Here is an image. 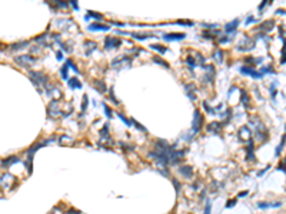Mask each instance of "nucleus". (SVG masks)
I'll return each mask as SVG.
<instances>
[{
	"instance_id": "5",
	"label": "nucleus",
	"mask_w": 286,
	"mask_h": 214,
	"mask_svg": "<svg viewBox=\"0 0 286 214\" xmlns=\"http://www.w3.org/2000/svg\"><path fill=\"white\" fill-rule=\"evenodd\" d=\"M255 44H256V39L243 37V40L238 44V50H239V52H249V50H253V49H255Z\"/></svg>"
},
{
	"instance_id": "10",
	"label": "nucleus",
	"mask_w": 286,
	"mask_h": 214,
	"mask_svg": "<svg viewBox=\"0 0 286 214\" xmlns=\"http://www.w3.org/2000/svg\"><path fill=\"white\" fill-rule=\"evenodd\" d=\"M186 37L184 33H166L163 34V40L165 42H176V40H183Z\"/></svg>"
},
{
	"instance_id": "28",
	"label": "nucleus",
	"mask_w": 286,
	"mask_h": 214,
	"mask_svg": "<svg viewBox=\"0 0 286 214\" xmlns=\"http://www.w3.org/2000/svg\"><path fill=\"white\" fill-rule=\"evenodd\" d=\"M152 50H156V52H159L160 54H165L166 52H167V49L165 47V46H162V44H152V46H149Z\"/></svg>"
},
{
	"instance_id": "54",
	"label": "nucleus",
	"mask_w": 286,
	"mask_h": 214,
	"mask_svg": "<svg viewBox=\"0 0 286 214\" xmlns=\"http://www.w3.org/2000/svg\"><path fill=\"white\" fill-rule=\"evenodd\" d=\"M56 59H57V60H63V52H62V50H59V52L56 53Z\"/></svg>"
},
{
	"instance_id": "8",
	"label": "nucleus",
	"mask_w": 286,
	"mask_h": 214,
	"mask_svg": "<svg viewBox=\"0 0 286 214\" xmlns=\"http://www.w3.org/2000/svg\"><path fill=\"white\" fill-rule=\"evenodd\" d=\"M122 44V40L117 39V37H106L105 39V49H117L120 47Z\"/></svg>"
},
{
	"instance_id": "16",
	"label": "nucleus",
	"mask_w": 286,
	"mask_h": 214,
	"mask_svg": "<svg viewBox=\"0 0 286 214\" xmlns=\"http://www.w3.org/2000/svg\"><path fill=\"white\" fill-rule=\"evenodd\" d=\"M179 173L183 174L184 177H192V176H193V168L190 167L189 164H184V166H180V167H179Z\"/></svg>"
},
{
	"instance_id": "30",
	"label": "nucleus",
	"mask_w": 286,
	"mask_h": 214,
	"mask_svg": "<svg viewBox=\"0 0 286 214\" xmlns=\"http://www.w3.org/2000/svg\"><path fill=\"white\" fill-rule=\"evenodd\" d=\"M259 73L262 74V76H265V74H267V73H276V70H273V67L272 66H265V67H262L260 70H259Z\"/></svg>"
},
{
	"instance_id": "48",
	"label": "nucleus",
	"mask_w": 286,
	"mask_h": 214,
	"mask_svg": "<svg viewBox=\"0 0 286 214\" xmlns=\"http://www.w3.org/2000/svg\"><path fill=\"white\" fill-rule=\"evenodd\" d=\"M270 3H272V2H269V0H265V2H262V3L259 5L257 10H259V12H262V10H263V7H265V6H267V5H270Z\"/></svg>"
},
{
	"instance_id": "43",
	"label": "nucleus",
	"mask_w": 286,
	"mask_h": 214,
	"mask_svg": "<svg viewBox=\"0 0 286 214\" xmlns=\"http://www.w3.org/2000/svg\"><path fill=\"white\" fill-rule=\"evenodd\" d=\"M117 117H119V119H120V120H122V122L126 124V126H132L130 120H129V119H126V117H125V114H122V113H117Z\"/></svg>"
},
{
	"instance_id": "2",
	"label": "nucleus",
	"mask_w": 286,
	"mask_h": 214,
	"mask_svg": "<svg viewBox=\"0 0 286 214\" xmlns=\"http://www.w3.org/2000/svg\"><path fill=\"white\" fill-rule=\"evenodd\" d=\"M29 77H30V80H32V83L35 86H39V83L42 86H44V87L49 86V76L44 74V73H42V71H33V70H30L29 71Z\"/></svg>"
},
{
	"instance_id": "36",
	"label": "nucleus",
	"mask_w": 286,
	"mask_h": 214,
	"mask_svg": "<svg viewBox=\"0 0 286 214\" xmlns=\"http://www.w3.org/2000/svg\"><path fill=\"white\" fill-rule=\"evenodd\" d=\"M283 146H285V134L282 136V140H280V144L277 146V149H276V157H279L280 156V153H282V150H283Z\"/></svg>"
},
{
	"instance_id": "38",
	"label": "nucleus",
	"mask_w": 286,
	"mask_h": 214,
	"mask_svg": "<svg viewBox=\"0 0 286 214\" xmlns=\"http://www.w3.org/2000/svg\"><path fill=\"white\" fill-rule=\"evenodd\" d=\"M213 57L216 59L218 63H222V61H223V52H222V50H216L215 54H213Z\"/></svg>"
},
{
	"instance_id": "25",
	"label": "nucleus",
	"mask_w": 286,
	"mask_h": 214,
	"mask_svg": "<svg viewBox=\"0 0 286 214\" xmlns=\"http://www.w3.org/2000/svg\"><path fill=\"white\" fill-rule=\"evenodd\" d=\"M99 134H100L102 140H109V124L107 123L103 126V129L99 131Z\"/></svg>"
},
{
	"instance_id": "50",
	"label": "nucleus",
	"mask_w": 286,
	"mask_h": 214,
	"mask_svg": "<svg viewBox=\"0 0 286 214\" xmlns=\"http://www.w3.org/2000/svg\"><path fill=\"white\" fill-rule=\"evenodd\" d=\"M269 168H270V164H267V166H266V167H265L263 170H260V171L257 173V176H259V177H260V176H263V174H265V173H266V171H267Z\"/></svg>"
},
{
	"instance_id": "23",
	"label": "nucleus",
	"mask_w": 286,
	"mask_h": 214,
	"mask_svg": "<svg viewBox=\"0 0 286 214\" xmlns=\"http://www.w3.org/2000/svg\"><path fill=\"white\" fill-rule=\"evenodd\" d=\"M27 46H29V42L25 40V42H19V43L12 44L10 49H12V50H22V49H25V47H27Z\"/></svg>"
},
{
	"instance_id": "47",
	"label": "nucleus",
	"mask_w": 286,
	"mask_h": 214,
	"mask_svg": "<svg viewBox=\"0 0 286 214\" xmlns=\"http://www.w3.org/2000/svg\"><path fill=\"white\" fill-rule=\"evenodd\" d=\"M275 87H276V81L272 83V86H270V97H272V98H275V96H276V90H275Z\"/></svg>"
},
{
	"instance_id": "33",
	"label": "nucleus",
	"mask_w": 286,
	"mask_h": 214,
	"mask_svg": "<svg viewBox=\"0 0 286 214\" xmlns=\"http://www.w3.org/2000/svg\"><path fill=\"white\" fill-rule=\"evenodd\" d=\"M67 71H69V67H67L66 64H63V66L60 67V76L63 77V80H69V77H67Z\"/></svg>"
},
{
	"instance_id": "4",
	"label": "nucleus",
	"mask_w": 286,
	"mask_h": 214,
	"mask_svg": "<svg viewBox=\"0 0 286 214\" xmlns=\"http://www.w3.org/2000/svg\"><path fill=\"white\" fill-rule=\"evenodd\" d=\"M202 126H203V114L200 113V110L196 109L193 113V122H192V136L198 134L200 131Z\"/></svg>"
},
{
	"instance_id": "41",
	"label": "nucleus",
	"mask_w": 286,
	"mask_h": 214,
	"mask_svg": "<svg viewBox=\"0 0 286 214\" xmlns=\"http://www.w3.org/2000/svg\"><path fill=\"white\" fill-rule=\"evenodd\" d=\"M109 98H110L115 104H119V101H117V98H116V96H115V93H113V86L109 89Z\"/></svg>"
},
{
	"instance_id": "6",
	"label": "nucleus",
	"mask_w": 286,
	"mask_h": 214,
	"mask_svg": "<svg viewBox=\"0 0 286 214\" xmlns=\"http://www.w3.org/2000/svg\"><path fill=\"white\" fill-rule=\"evenodd\" d=\"M15 61H16V64L29 69V66L33 64V63H36L37 59H35V57H32V56H29V54H23V56H17V57L15 59Z\"/></svg>"
},
{
	"instance_id": "31",
	"label": "nucleus",
	"mask_w": 286,
	"mask_h": 214,
	"mask_svg": "<svg viewBox=\"0 0 286 214\" xmlns=\"http://www.w3.org/2000/svg\"><path fill=\"white\" fill-rule=\"evenodd\" d=\"M64 64H66L67 67H70V69H72V70H73V71H74L76 74H79V73H80V71H79V69H77V66H76V64H74V63L72 61V59H67Z\"/></svg>"
},
{
	"instance_id": "19",
	"label": "nucleus",
	"mask_w": 286,
	"mask_h": 214,
	"mask_svg": "<svg viewBox=\"0 0 286 214\" xmlns=\"http://www.w3.org/2000/svg\"><path fill=\"white\" fill-rule=\"evenodd\" d=\"M184 87H186V90H187V96L190 97V100L193 101V100L196 98V96H195V90H196L195 84H193V83H189V84H186Z\"/></svg>"
},
{
	"instance_id": "60",
	"label": "nucleus",
	"mask_w": 286,
	"mask_h": 214,
	"mask_svg": "<svg viewBox=\"0 0 286 214\" xmlns=\"http://www.w3.org/2000/svg\"><path fill=\"white\" fill-rule=\"evenodd\" d=\"M276 15H282V16H283V15H285V10H283V9H279V10H276Z\"/></svg>"
},
{
	"instance_id": "13",
	"label": "nucleus",
	"mask_w": 286,
	"mask_h": 214,
	"mask_svg": "<svg viewBox=\"0 0 286 214\" xmlns=\"http://www.w3.org/2000/svg\"><path fill=\"white\" fill-rule=\"evenodd\" d=\"M246 160H255V141L253 139H248V154Z\"/></svg>"
},
{
	"instance_id": "42",
	"label": "nucleus",
	"mask_w": 286,
	"mask_h": 214,
	"mask_svg": "<svg viewBox=\"0 0 286 214\" xmlns=\"http://www.w3.org/2000/svg\"><path fill=\"white\" fill-rule=\"evenodd\" d=\"M46 37H47L46 34H40V36L35 37V40H36V42H40L43 46H46V44H47V43H46Z\"/></svg>"
},
{
	"instance_id": "3",
	"label": "nucleus",
	"mask_w": 286,
	"mask_h": 214,
	"mask_svg": "<svg viewBox=\"0 0 286 214\" xmlns=\"http://www.w3.org/2000/svg\"><path fill=\"white\" fill-rule=\"evenodd\" d=\"M253 123H256V127H255V130H256V137H257V140L260 141V143H265L266 140H267V129L265 127V124L257 119V117H252L250 119Z\"/></svg>"
},
{
	"instance_id": "55",
	"label": "nucleus",
	"mask_w": 286,
	"mask_h": 214,
	"mask_svg": "<svg viewBox=\"0 0 286 214\" xmlns=\"http://www.w3.org/2000/svg\"><path fill=\"white\" fill-rule=\"evenodd\" d=\"M69 5H70V6H72L74 10H79V5H77V2H70Z\"/></svg>"
},
{
	"instance_id": "49",
	"label": "nucleus",
	"mask_w": 286,
	"mask_h": 214,
	"mask_svg": "<svg viewBox=\"0 0 286 214\" xmlns=\"http://www.w3.org/2000/svg\"><path fill=\"white\" fill-rule=\"evenodd\" d=\"M210 208H212V207H210V200H208V201H206V207H205V213H203V214H210Z\"/></svg>"
},
{
	"instance_id": "22",
	"label": "nucleus",
	"mask_w": 286,
	"mask_h": 214,
	"mask_svg": "<svg viewBox=\"0 0 286 214\" xmlns=\"http://www.w3.org/2000/svg\"><path fill=\"white\" fill-rule=\"evenodd\" d=\"M240 103L245 107H249V96H248L246 90H240Z\"/></svg>"
},
{
	"instance_id": "11",
	"label": "nucleus",
	"mask_w": 286,
	"mask_h": 214,
	"mask_svg": "<svg viewBox=\"0 0 286 214\" xmlns=\"http://www.w3.org/2000/svg\"><path fill=\"white\" fill-rule=\"evenodd\" d=\"M89 32H109L110 27L107 24H100V23H92L87 26Z\"/></svg>"
},
{
	"instance_id": "26",
	"label": "nucleus",
	"mask_w": 286,
	"mask_h": 214,
	"mask_svg": "<svg viewBox=\"0 0 286 214\" xmlns=\"http://www.w3.org/2000/svg\"><path fill=\"white\" fill-rule=\"evenodd\" d=\"M129 36H132V39H136V40H146L153 37L152 34H139V33H129Z\"/></svg>"
},
{
	"instance_id": "46",
	"label": "nucleus",
	"mask_w": 286,
	"mask_h": 214,
	"mask_svg": "<svg viewBox=\"0 0 286 214\" xmlns=\"http://www.w3.org/2000/svg\"><path fill=\"white\" fill-rule=\"evenodd\" d=\"M236 205V198H230L228 203H226V208H232Z\"/></svg>"
},
{
	"instance_id": "9",
	"label": "nucleus",
	"mask_w": 286,
	"mask_h": 214,
	"mask_svg": "<svg viewBox=\"0 0 286 214\" xmlns=\"http://www.w3.org/2000/svg\"><path fill=\"white\" fill-rule=\"evenodd\" d=\"M222 129H223V123H220V122H212L206 127V130L212 134H219L222 131Z\"/></svg>"
},
{
	"instance_id": "18",
	"label": "nucleus",
	"mask_w": 286,
	"mask_h": 214,
	"mask_svg": "<svg viewBox=\"0 0 286 214\" xmlns=\"http://www.w3.org/2000/svg\"><path fill=\"white\" fill-rule=\"evenodd\" d=\"M257 207L259 208H269V207L277 208V207H282V203H279V201H276V203H263V201H259Z\"/></svg>"
},
{
	"instance_id": "12",
	"label": "nucleus",
	"mask_w": 286,
	"mask_h": 214,
	"mask_svg": "<svg viewBox=\"0 0 286 214\" xmlns=\"http://www.w3.org/2000/svg\"><path fill=\"white\" fill-rule=\"evenodd\" d=\"M273 27H275V20H266L257 26V30H262L263 33H269L273 30Z\"/></svg>"
},
{
	"instance_id": "40",
	"label": "nucleus",
	"mask_w": 286,
	"mask_h": 214,
	"mask_svg": "<svg viewBox=\"0 0 286 214\" xmlns=\"http://www.w3.org/2000/svg\"><path fill=\"white\" fill-rule=\"evenodd\" d=\"M103 104V109H105V113H106V117H112V114H113V112H112V109H110V107L106 104V103H102Z\"/></svg>"
},
{
	"instance_id": "56",
	"label": "nucleus",
	"mask_w": 286,
	"mask_h": 214,
	"mask_svg": "<svg viewBox=\"0 0 286 214\" xmlns=\"http://www.w3.org/2000/svg\"><path fill=\"white\" fill-rule=\"evenodd\" d=\"M110 24H115V26H117V27H125V26H126L125 23H116V22H110Z\"/></svg>"
},
{
	"instance_id": "34",
	"label": "nucleus",
	"mask_w": 286,
	"mask_h": 214,
	"mask_svg": "<svg viewBox=\"0 0 286 214\" xmlns=\"http://www.w3.org/2000/svg\"><path fill=\"white\" fill-rule=\"evenodd\" d=\"M175 24H180V26H189V27L195 26V23H193L192 20H176V23H175Z\"/></svg>"
},
{
	"instance_id": "32",
	"label": "nucleus",
	"mask_w": 286,
	"mask_h": 214,
	"mask_svg": "<svg viewBox=\"0 0 286 214\" xmlns=\"http://www.w3.org/2000/svg\"><path fill=\"white\" fill-rule=\"evenodd\" d=\"M87 16L92 19H96V20H103V15H100V13H96V12H92V10H89L87 12Z\"/></svg>"
},
{
	"instance_id": "53",
	"label": "nucleus",
	"mask_w": 286,
	"mask_h": 214,
	"mask_svg": "<svg viewBox=\"0 0 286 214\" xmlns=\"http://www.w3.org/2000/svg\"><path fill=\"white\" fill-rule=\"evenodd\" d=\"M228 42H230V39H229V37H220V39H219V43H220V44H223V43H228Z\"/></svg>"
},
{
	"instance_id": "27",
	"label": "nucleus",
	"mask_w": 286,
	"mask_h": 214,
	"mask_svg": "<svg viewBox=\"0 0 286 214\" xmlns=\"http://www.w3.org/2000/svg\"><path fill=\"white\" fill-rule=\"evenodd\" d=\"M215 34H220V30H213V32H212V30H210V32H209V30H205V32H203V37H205V39H215V37H216Z\"/></svg>"
},
{
	"instance_id": "39",
	"label": "nucleus",
	"mask_w": 286,
	"mask_h": 214,
	"mask_svg": "<svg viewBox=\"0 0 286 214\" xmlns=\"http://www.w3.org/2000/svg\"><path fill=\"white\" fill-rule=\"evenodd\" d=\"M186 63L190 66V70H193V69L198 66V63L195 61V59H193V57H187V59H186Z\"/></svg>"
},
{
	"instance_id": "37",
	"label": "nucleus",
	"mask_w": 286,
	"mask_h": 214,
	"mask_svg": "<svg viewBox=\"0 0 286 214\" xmlns=\"http://www.w3.org/2000/svg\"><path fill=\"white\" fill-rule=\"evenodd\" d=\"M203 107H205L206 113H209V114H216V109H212L208 101H203Z\"/></svg>"
},
{
	"instance_id": "21",
	"label": "nucleus",
	"mask_w": 286,
	"mask_h": 214,
	"mask_svg": "<svg viewBox=\"0 0 286 214\" xmlns=\"http://www.w3.org/2000/svg\"><path fill=\"white\" fill-rule=\"evenodd\" d=\"M94 89L99 90L102 94H105L106 93V84H105V81L103 80H96V81H94Z\"/></svg>"
},
{
	"instance_id": "57",
	"label": "nucleus",
	"mask_w": 286,
	"mask_h": 214,
	"mask_svg": "<svg viewBox=\"0 0 286 214\" xmlns=\"http://www.w3.org/2000/svg\"><path fill=\"white\" fill-rule=\"evenodd\" d=\"M277 170H280V171H282V173H283V171H285V164H283V161H282V163H280V164H279V166H277Z\"/></svg>"
},
{
	"instance_id": "20",
	"label": "nucleus",
	"mask_w": 286,
	"mask_h": 214,
	"mask_svg": "<svg viewBox=\"0 0 286 214\" xmlns=\"http://www.w3.org/2000/svg\"><path fill=\"white\" fill-rule=\"evenodd\" d=\"M84 46L87 47V50H86V56H90L94 50L98 49V44H96V43H94V42H89V40L84 42Z\"/></svg>"
},
{
	"instance_id": "59",
	"label": "nucleus",
	"mask_w": 286,
	"mask_h": 214,
	"mask_svg": "<svg viewBox=\"0 0 286 214\" xmlns=\"http://www.w3.org/2000/svg\"><path fill=\"white\" fill-rule=\"evenodd\" d=\"M248 194H249V191H248V190H246V191H240V193H239V197H246Z\"/></svg>"
},
{
	"instance_id": "7",
	"label": "nucleus",
	"mask_w": 286,
	"mask_h": 214,
	"mask_svg": "<svg viewBox=\"0 0 286 214\" xmlns=\"http://www.w3.org/2000/svg\"><path fill=\"white\" fill-rule=\"evenodd\" d=\"M239 71L242 73V74H245V76H250L252 79H263V76L259 73V70H255L253 67H250V66H242L240 69H239Z\"/></svg>"
},
{
	"instance_id": "24",
	"label": "nucleus",
	"mask_w": 286,
	"mask_h": 214,
	"mask_svg": "<svg viewBox=\"0 0 286 214\" xmlns=\"http://www.w3.org/2000/svg\"><path fill=\"white\" fill-rule=\"evenodd\" d=\"M245 63L246 64H260V63H263V57H257V59H255V57H245Z\"/></svg>"
},
{
	"instance_id": "1",
	"label": "nucleus",
	"mask_w": 286,
	"mask_h": 214,
	"mask_svg": "<svg viewBox=\"0 0 286 214\" xmlns=\"http://www.w3.org/2000/svg\"><path fill=\"white\" fill-rule=\"evenodd\" d=\"M155 151H150V157L155 160V163L166 167L169 164L175 166L177 164L183 156H184V150H175V146H169L167 141L165 140H157L155 144Z\"/></svg>"
},
{
	"instance_id": "35",
	"label": "nucleus",
	"mask_w": 286,
	"mask_h": 214,
	"mask_svg": "<svg viewBox=\"0 0 286 214\" xmlns=\"http://www.w3.org/2000/svg\"><path fill=\"white\" fill-rule=\"evenodd\" d=\"M130 123H132V124H135L137 130H140V131H145V133H147V129H146L145 126H142L140 123H137V122H136L135 119H130Z\"/></svg>"
},
{
	"instance_id": "58",
	"label": "nucleus",
	"mask_w": 286,
	"mask_h": 214,
	"mask_svg": "<svg viewBox=\"0 0 286 214\" xmlns=\"http://www.w3.org/2000/svg\"><path fill=\"white\" fill-rule=\"evenodd\" d=\"M67 214H82V213H80V211H77V210H73V208H72V210H69V211H67Z\"/></svg>"
},
{
	"instance_id": "29",
	"label": "nucleus",
	"mask_w": 286,
	"mask_h": 214,
	"mask_svg": "<svg viewBox=\"0 0 286 214\" xmlns=\"http://www.w3.org/2000/svg\"><path fill=\"white\" fill-rule=\"evenodd\" d=\"M153 61H155V63H157V64H160V66H163V67H166V69H170L169 63H167V61H165V60H162V57H160V56H155V57H153Z\"/></svg>"
},
{
	"instance_id": "14",
	"label": "nucleus",
	"mask_w": 286,
	"mask_h": 214,
	"mask_svg": "<svg viewBox=\"0 0 286 214\" xmlns=\"http://www.w3.org/2000/svg\"><path fill=\"white\" fill-rule=\"evenodd\" d=\"M239 23H240V20H239V19H235V20H232L230 23H228V24L225 26V32H226V33H235V32H236V29H238V26H239Z\"/></svg>"
},
{
	"instance_id": "15",
	"label": "nucleus",
	"mask_w": 286,
	"mask_h": 214,
	"mask_svg": "<svg viewBox=\"0 0 286 214\" xmlns=\"http://www.w3.org/2000/svg\"><path fill=\"white\" fill-rule=\"evenodd\" d=\"M67 84H69V87H70L72 90H80V89L83 87V84L80 83V80H79L77 77H72V79H69Z\"/></svg>"
},
{
	"instance_id": "17",
	"label": "nucleus",
	"mask_w": 286,
	"mask_h": 214,
	"mask_svg": "<svg viewBox=\"0 0 286 214\" xmlns=\"http://www.w3.org/2000/svg\"><path fill=\"white\" fill-rule=\"evenodd\" d=\"M17 161H20V159H19L17 156H12V157H7V159H5V160L2 161V166H3V167H6V168H9L12 164H15V163H17Z\"/></svg>"
},
{
	"instance_id": "52",
	"label": "nucleus",
	"mask_w": 286,
	"mask_h": 214,
	"mask_svg": "<svg viewBox=\"0 0 286 214\" xmlns=\"http://www.w3.org/2000/svg\"><path fill=\"white\" fill-rule=\"evenodd\" d=\"M253 22H256V19H255L253 16H249V17L246 19V22H245V23H246V24H250V23H253Z\"/></svg>"
},
{
	"instance_id": "45",
	"label": "nucleus",
	"mask_w": 286,
	"mask_h": 214,
	"mask_svg": "<svg viewBox=\"0 0 286 214\" xmlns=\"http://www.w3.org/2000/svg\"><path fill=\"white\" fill-rule=\"evenodd\" d=\"M172 183H173V186H175V190H176V193L179 194V193H180V183H179L176 178H172Z\"/></svg>"
},
{
	"instance_id": "44",
	"label": "nucleus",
	"mask_w": 286,
	"mask_h": 214,
	"mask_svg": "<svg viewBox=\"0 0 286 214\" xmlns=\"http://www.w3.org/2000/svg\"><path fill=\"white\" fill-rule=\"evenodd\" d=\"M87 103H89V97L84 94V96H83V104H82V113L87 109Z\"/></svg>"
},
{
	"instance_id": "51",
	"label": "nucleus",
	"mask_w": 286,
	"mask_h": 214,
	"mask_svg": "<svg viewBox=\"0 0 286 214\" xmlns=\"http://www.w3.org/2000/svg\"><path fill=\"white\" fill-rule=\"evenodd\" d=\"M202 26H203L205 29H210V30H212V29H216V26H218V24H208V23H203Z\"/></svg>"
}]
</instances>
